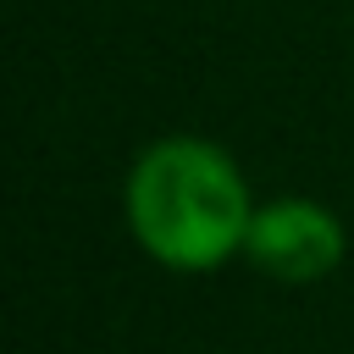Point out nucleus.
<instances>
[{"label":"nucleus","instance_id":"nucleus-1","mask_svg":"<svg viewBox=\"0 0 354 354\" xmlns=\"http://www.w3.org/2000/svg\"><path fill=\"white\" fill-rule=\"evenodd\" d=\"M122 210L133 227V243L166 266V271H216L249 243L254 194L238 171V160L194 133H166L138 149L127 166Z\"/></svg>","mask_w":354,"mask_h":354},{"label":"nucleus","instance_id":"nucleus-2","mask_svg":"<svg viewBox=\"0 0 354 354\" xmlns=\"http://www.w3.org/2000/svg\"><path fill=\"white\" fill-rule=\"evenodd\" d=\"M348 254V232L337 221V210H326L321 199H304V194H282L271 205L254 210L249 221V243H243V260L282 282V288H310L321 277H332Z\"/></svg>","mask_w":354,"mask_h":354}]
</instances>
